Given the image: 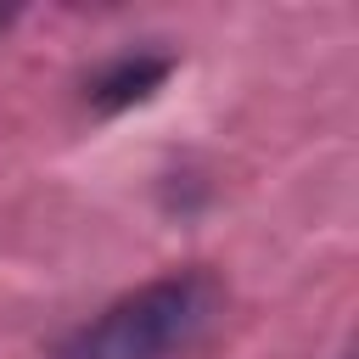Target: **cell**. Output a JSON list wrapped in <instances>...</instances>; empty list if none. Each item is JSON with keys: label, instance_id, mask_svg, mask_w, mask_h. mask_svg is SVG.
<instances>
[{"label": "cell", "instance_id": "2", "mask_svg": "<svg viewBox=\"0 0 359 359\" xmlns=\"http://www.w3.org/2000/svg\"><path fill=\"white\" fill-rule=\"evenodd\" d=\"M168 73H174V56H146V50H135V56L107 62V67L84 84V101H90L95 112H123V107L146 101L151 90H163Z\"/></svg>", "mask_w": 359, "mask_h": 359}, {"label": "cell", "instance_id": "1", "mask_svg": "<svg viewBox=\"0 0 359 359\" xmlns=\"http://www.w3.org/2000/svg\"><path fill=\"white\" fill-rule=\"evenodd\" d=\"M219 309L224 292L208 269H174L112 297L90 325L62 342V359H180L208 337Z\"/></svg>", "mask_w": 359, "mask_h": 359}]
</instances>
